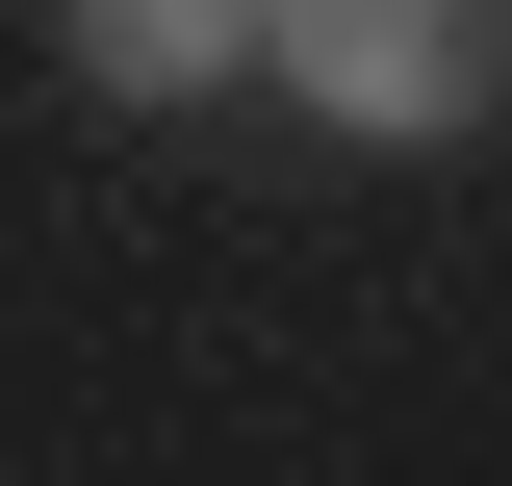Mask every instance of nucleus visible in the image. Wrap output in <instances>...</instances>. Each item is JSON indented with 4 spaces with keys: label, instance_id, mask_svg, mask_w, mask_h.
Returning <instances> with one entry per match:
<instances>
[{
    "label": "nucleus",
    "instance_id": "1",
    "mask_svg": "<svg viewBox=\"0 0 512 486\" xmlns=\"http://www.w3.org/2000/svg\"><path fill=\"white\" fill-rule=\"evenodd\" d=\"M256 103H308L333 154H487L512 0H256Z\"/></svg>",
    "mask_w": 512,
    "mask_h": 486
},
{
    "label": "nucleus",
    "instance_id": "2",
    "mask_svg": "<svg viewBox=\"0 0 512 486\" xmlns=\"http://www.w3.org/2000/svg\"><path fill=\"white\" fill-rule=\"evenodd\" d=\"M52 77L128 103V128H205V103H256V0H77Z\"/></svg>",
    "mask_w": 512,
    "mask_h": 486
}]
</instances>
